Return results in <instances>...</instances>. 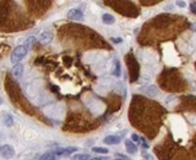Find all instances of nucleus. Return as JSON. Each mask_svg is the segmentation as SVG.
Here are the masks:
<instances>
[{"label": "nucleus", "mask_w": 196, "mask_h": 160, "mask_svg": "<svg viewBox=\"0 0 196 160\" xmlns=\"http://www.w3.org/2000/svg\"><path fill=\"white\" fill-rule=\"evenodd\" d=\"M27 51H28L27 45H19V47H16V48L14 49V51L11 53V57H10L11 62L19 64V62L27 55Z\"/></svg>", "instance_id": "1"}, {"label": "nucleus", "mask_w": 196, "mask_h": 160, "mask_svg": "<svg viewBox=\"0 0 196 160\" xmlns=\"http://www.w3.org/2000/svg\"><path fill=\"white\" fill-rule=\"evenodd\" d=\"M92 152L98 153V154H108V149L107 148H101V147H93Z\"/></svg>", "instance_id": "11"}, {"label": "nucleus", "mask_w": 196, "mask_h": 160, "mask_svg": "<svg viewBox=\"0 0 196 160\" xmlns=\"http://www.w3.org/2000/svg\"><path fill=\"white\" fill-rule=\"evenodd\" d=\"M114 65H115V70L113 71V75L119 77L120 76V62L118 60H114Z\"/></svg>", "instance_id": "12"}, {"label": "nucleus", "mask_w": 196, "mask_h": 160, "mask_svg": "<svg viewBox=\"0 0 196 160\" xmlns=\"http://www.w3.org/2000/svg\"><path fill=\"white\" fill-rule=\"evenodd\" d=\"M52 33H49V32H43V33L39 36V43L42 45H47L52 42Z\"/></svg>", "instance_id": "5"}, {"label": "nucleus", "mask_w": 196, "mask_h": 160, "mask_svg": "<svg viewBox=\"0 0 196 160\" xmlns=\"http://www.w3.org/2000/svg\"><path fill=\"white\" fill-rule=\"evenodd\" d=\"M68 18L69 20H82L83 18V12L80 10V9H71L69 12H68Z\"/></svg>", "instance_id": "3"}, {"label": "nucleus", "mask_w": 196, "mask_h": 160, "mask_svg": "<svg viewBox=\"0 0 196 160\" xmlns=\"http://www.w3.org/2000/svg\"><path fill=\"white\" fill-rule=\"evenodd\" d=\"M4 123H5L8 127L12 126V123H14V119H12V116H11V115H5V117H4Z\"/></svg>", "instance_id": "14"}, {"label": "nucleus", "mask_w": 196, "mask_h": 160, "mask_svg": "<svg viewBox=\"0 0 196 160\" xmlns=\"http://www.w3.org/2000/svg\"><path fill=\"white\" fill-rule=\"evenodd\" d=\"M123 160H126V159H123Z\"/></svg>", "instance_id": "23"}, {"label": "nucleus", "mask_w": 196, "mask_h": 160, "mask_svg": "<svg viewBox=\"0 0 196 160\" xmlns=\"http://www.w3.org/2000/svg\"><path fill=\"white\" fill-rule=\"evenodd\" d=\"M76 159L77 160H88L90 159V155H87V154H80V155L76 156Z\"/></svg>", "instance_id": "15"}, {"label": "nucleus", "mask_w": 196, "mask_h": 160, "mask_svg": "<svg viewBox=\"0 0 196 160\" xmlns=\"http://www.w3.org/2000/svg\"><path fill=\"white\" fill-rule=\"evenodd\" d=\"M192 29L196 32V23H194V24H192Z\"/></svg>", "instance_id": "21"}, {"label": "nucleus", "mask_w": 196, "mask_h": 160, "mask_svg": "<svg viewBox=\"0 0 196 160\" xmlns=\"http://www.w3.org/2000/svg\"><path fill=\"white\" fill-rule=\"evenodd\" d=\"M166 10H167V11H168V10H172V6H167Z\"/></svg>", "instance_id": "22"}, {"label": "nucleus", "mask_w": 196, "mask_h": 160, "mask_svg": "<svg viewBox=\"0 0 196 160\" xmlns=\"http://www.w3.org/2000/svg\"><path fill=\"white\" fill-rule=\"evenodd\" d=\"M120 141H121V138L119 136H107L104 138L106 144H118V143H120Z\"/></svg>", "instance_id": "7"}, {"label": "nucleus", "mask_w": 196, "mask_h": 160, "mask_svg": "<svg viewBox=\"0 0 196 160\" xmlns=\"http://www.w3.org/2000/svg\"><path fill=\"white\" fill-rule=\"evenodd\" d=\"M142 92L145 94H147L148 97H157L158 93H159V90H158V88L156 86H147L146 88L142 89Z\"/></svg>", "instance_id": "4"}, {"label": "nucleus", "mask_w": 196, "mask_h": 160, "mask_svg": "<svg viewBox=\"0 0 196 160\" xmlns=\"http://www.w3.org/2000/svg\"><path fill=\"white\" fill-rule=\"evenodd\" d=\"M41 160H55V154L54 153H46L41 156Z\"/></svg>", "instance_id": "13"}, {"label": "nucleus", "mask_w": 196, "mask_h": 160, "mask_svg": "<svg viewBox=\"0 0 196 160\" xmlns=\"http://www.w3.org/2000/svg\"><path fill=\"white\" fill-rule=\"evenodd\" d=\"M177 5H178L179 8H185V6H186V3H185V2H177Z\"/></svg>", "instance_id": "17"}, {"label": "nucleus", "mask_w": 196, "mask_h": 160, "mask_svg": "<svg viewBox=\"0 0 196 160\" xmlns=\"http://www.w3.org/2000/svg\"><path fill=\"white\" fill-rule=\"evenodd\" d=\"M191 12H194L196 15V2H192L191 3Z\"/></svg>", "instance_id": "16"}, {"label": "nucleus", "mask_w": 196, "mask_h": 160, "mask_svg": "<svg viewBox=\"0 0 196 160\" xmlns=\"http://www.w3.org/2000/svg\"><path fill=\"white\" fill-rule=\"evenodd\" d=\"M133 141H134V142H139V141H140L139 136H137V135H133Z\"/></svg>", "instance_id": "18"}, {"label": "nucleus", "mask_w": 196, "mask_h": 160, "mask_svg": "<svg viewBox=\"0 0 196 160\" xmlns=\"http://www.w3.org/2000/svg\"><path fill=\"white\" fill-rule=\"evenodd\" d=\"M76 152V148H63V149H58L54 152V154H58V155H70L71 153H75Z\"/></svg>", "instance_id": "8"}, {"label": "nucleus", "mask_w": 196, "mask_h": 160, "mask_svg": "<svg viewBox=\"0 0 196 160\" xmlns=\"http://www.w3.org/2000/svg\"><path fill=\"white\" fill-rule=\"evenodd\" d=\"M23 73V66L22 64H16V65L12 67V75L16 77V78H20Z\"/></svg>", "instance_id": "6"}, {"label": "nucleus", "mask_w": 196, "mask_h": 160, "mask_svg": "<svg viewBox=\"0 0 196 160\" xmlns=\"http://www.w3.org/2000/svg\"><path fill=\"white\" fill-rule=\"evenodd\" d=\"M0 154L4 159H12L15 156V149L9 144H4L0 147Z\"/></svg>", "instance_id": "2"}, {"label": "nucleus", "mask_w": 196, "mask_h": 160, "mask_svg": "<svg viewBox=\"0 0 196 160\" xmlns=\"http://www.w3.org/2000/svg\"><path fill=\"white\" fill-rule=\"evenodd\" d=\"M112 42H114V43H120L121 39H120V38H112Z\"/></svg>", "instance_id": "19"}, {"label": "nucleus", "mask_w": 196, "mask_h": 160, "mask_svg": "<svg viewBox=\"0 0 196 160\" xmlns=\"http://www.w3.org/2000/svg\"><path fill=\"white\" fill-rule=\"evenodd\" d=\"M102 21H103V23H106V24H113L114 21H115V18H114L110 14H104V15L102 16Z\"/></svg>", "instance_id": "10"}, {"label": "nucleus", "mask_w": 196, "mask_h": 160, "mask_svg": "<svg viewBox=\"0 0 196 160\" xmlns=\"http://www.w3.org/2000/svg\"><path fill=\"white\" fill-rule=\"evenodd\" d=\"M125 145H126V150L130 153V154H135L137 152V147L131 142V141H126L125 142Z\"/></svg>", "instance_id": "9"}, {"label": "nucleus", "mask_w": 196, "mask_h": 160, "mask_svg": "<svg viewBox=\"0 0 196 160\" xmlns=\"http://www.w3.org/2000/svg\"><path fill=\"white\" fill-rule=\"evenodd\" d=\"M93 160H108V159H104V158H96Z\"/></svg>", "instance_id": "20"}]
</instances>
